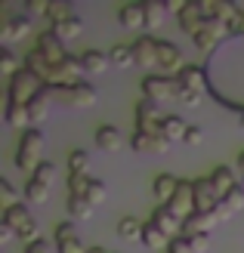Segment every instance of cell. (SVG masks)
Here are the masks:
<instances>
[{"instance_id": "obj_43", "label": "cell", "mask_w": 244, "mask_h": 253, "mask_svg": "<svg viewBox=\"0 0 244 253\" xmlns=\"http://www.w3.org/2000/svg\"><path fill=\"white\" fill-rule=\"evenodd\" d=\"M0 68H3V74H9V78L19 71V62L12 56V49H0Z\"/></svg>"}, {"instance_id": "obj_39", "label": "cell", "mask_w": 244, "mask_h": 253, "mask_svg": "<svg viewBox=\"0 0 244 253\" xmlns=\"http://www.w3.org/2000/svg\"><path fill=\"white\" fill-rule=\"evenodd\" d=\"M87 188H90V176H74V173H68V195H84L87 198Z\"/></svg>"}, {"instance_id": "obj_3", "label": "cell", "mask_w": 244, "mask_h": 253, "mask_svg": "<svg viewBox=\"0 0 244 253\" xmlns=\"http://www.w3.org/2000/svg\"><path fill=\"white\" fill-rule=\"evenodd\" d=\"M204 81H207V71L198 68V65H186L183 71L176 74V86H179V102L195 108L201 102V93H204Z\"/></svg>"}, {"instance_id": "obj_14", "label": "cell", "mask_w": 244, "mask_h": 253, "mask_svg": "<svg viewBox=\"0 0 244 253\" xmlns=\"http://www.w3.org/2000/svg\"><path fill=\"white\" fill-rule=\"evenodd\" d=\"M220 222H223V219L216 216V210H213V213H192V216L183 222V232H179V235H183V238L210 235V232H213V229H216Z\"/></svg>"}, {"instance_id": "obj_28", "label": "cell", "mask_w": 244, "mask_h": 253, "mask_svg": "<svg viewBox=\"0 0 244 253\" xmlns=\"http://www.w3.org/2000/svg\"><path fill=\"white\" fill-rule=\"evenodd\" d=\"M143 232H146V222H139L133 216L118 219V238H124V241H143Z\"/></svg>"}, {"instance_id": "obj_26", "label": "cell", "mask_w": 244, "mask_h": 253, "mask_svg": "<svg viewBox=\"0 0 244 253\" xmlns=\"http://www.w3.org/2000/svg\"><path fill=\"white\" fill-rule=\"evenodd\" d=\"M81 62H84V71H87V74H102V71L111 65L108 53H102V49H84Z\"/></svg>"}, {"instance_id": "obj_9", "label": "cell", "mask_w": 244, "mask_h": 253, "mask_svg": "<svg viewBox=\"0 0 244 253\" xmlns=\"http://www.w3.org/2000/svg\"><path fill=\"white\" fill-rule=\"evenodd\" d=\"M183 68H186L183 49L170 41H158V71H164L167 78H170V74H179Z\"/></svg>"}, {"instance_id": "obj_34", "label": "cell", "mask_w": 244, "mask_h": 253, "mask_svg": "<svg viewBox=\"0 0 244 253\" xmlns=\"http://www.w3.org/2000/svg\"><path fill=\"white\" fill-rule=\"evenodd\" d=\"M3 118H6V124H9V126H22V130H25V124H31L28 105H9V102H6Z\"/></svg>"}, {"instance_id": "obj_6", "label": "cell", "mask_w": 244, "mask_h": 253, "mask_svg": "<svg viewBox=\"0 0 244 253\" xmlns=\"http://www.w3.org/2000/svg\"><path fill=\"white\" fill-rule=\"evenodd\" d=\"M53 176H56V167L44 161L41 167L34 170V176L28 179V185H25V198H28L31 204H44V201L49 198V185H53Z\"/></svg>"}, {"instance_id": "obj_33", "label": "cell", "mask_w": 244, "mask_h": 253, "mask_svg": "<svg viewBox=\"0 0 244 253\" xmlns=\"http://www.w3.org/2000/svg\"><path fill=\"white\" fill-rule=\"evenodd\" d=\"M143 244L146 247H151V250H161V247H170V238H167L158 225H151V222H146V232H143Z\"/></svg>"}, {"instance_id": "obj_8", "label": "cell", "mask_w": 244, "mask_h": 253, "mask_svg": "<svg viewBox=\"0 0 244 253\" xmlns=\"http://www.w3.org/2000/svg\"><path fill=\"white\" fill-rule=\"evenodd\" d=\"M167 210H170L179 222H186L192 213H195V182H192V179H179V188H176L173 201L167 204Z\"/></svg>"}, {"instance_id": "obj_27", "label": "cell", "mask_w": 244, "mask_h": 253, "mask_svg": "<svg viewBox=\"0 0 244 253\" xmlns=\"http://www.w3.org/2000/svg\"><path fill=\"white\" fill-rule=\"evenodd\" d=\"M34 216H31V213H28V207H25V204H16V207H9V210H3V222L9 225V229L12 232H22L25 229V225H28Z\"/></svg>"}, {"instance_id": "obj_5", "label": "cell", "mask_w": 244, "mask_h": 253, "mask_svg": "<svg viewBox=\"0 0 244 253\" xmlns=\"http://www.w3.org/2000/svg\"><path fill=\"white\" fill-rule=\"evenodd\" d=\"M143 93H146V99L161 105L167 99H179V86H176V78H167V74H146Z\"/></svg>"}, {"instance_id": "obj_46", "label": "cell", "mask_w": 244, "mask_h": 253, "mask_svg": "<svg viewBox=\"0 0 244 253\" xmlns=\"http://www.w3.org/2000/svg\"><path fill=\"white\" fill-rule=\"evenodd\" d=\"M186 145H201L204 142V130L198 124H189V133H186V139H183Z\"/></svg>"}, {"instance_id": "obj_12", "label": "cell", "mask_w": 244, "mask_h": 253, "mask_svg": "<svg viewBox=\"0 0 244 253\" xmlns=\"http://www.w3.org/2000/svg\"><path fill=\"white\" fill-rule=\"evenodd\" d=\"M37 49L47 56L49 65H59L62 59H68V53H65V41H62V37H59L53 28H47V31L37 34Z\"/></svg>"}, {"instance_id": "obj_25", "label": "cell", "mask_w": 244, "mask_h": 253, "mask_svg": "<svg viewBox=\"0 0 244 253\" xmlns=\"http://www.w3.org/2000/svg\"><path fill=\"white\" fill-rule=\"evenodd\" d=\"M210 182H213V188H216V195H220V198H226L232 188H238V179H235V173L229 170V167H216L210 173Z\"/></svg>"}, {"instance_id": "obj_15", "label": "cell", "mask_w": 244, "mask_h": 253, "mask_svg": "<svg viewBox=\"0 0 244 253\" xmlns=\"http://www.w3.org/2000/svg\"><path fill=\"white\" fill-rule=\"evenodd\" d=\"M56 96H62L68 105H74V108H90L96 102V86L93 84H87V81H81V84H74V86H68V90H56Z\"/></svg>"}, {"instance_id": "obj_13", "label": "cell", "mask_w": 244, "mask_h": 253, "mask_svg": "<svg viewBox=\"0 0 244 253\" xmlns=\"http://www.w3.org/2000/svg\"><path fill=\"white\" fill-rule=\"evenodd\" d=\"M195 182V213H213L220 207V195H216V188L210 182V176H204V179H192Z\"/></svg>"}, {"instance_id": "obj_11", "label": "cell", "mask_w": 244, "mask_h": 253, "mask_svg": "<svg viewBox=\"0 0 244 253\" xmlns=\"http://www.w3.org/2000/svg\"><path fill=\"white\" fill-rule=\"evenodd\" d=\"M161 111H158V102L151 99H139L136 105V133H161Z\"/></svg>"}, {"instance_id": "obj_2", "label": "cell", "mask_w": 244, "mask_h": 253, "mask_svg": "<svg viewBox=\"0 0 244 253\" xmlns=\"http://www.w3.org/2000/svg\"><path fill=\"white\" fill-rule=\"evenodd\" d=\"M44 90V84L37 74H31L28 68H19L16 74L9 78V86H6V96H9V105H28L31 99Z\"/></svg>"}, {"instance_id": "obj_50", "label": "cell", "mask_w": 244, "mask_h": 253, "mask_svg": "<svg viewBox=\"0 0 244 253\" xmlns=\"http://www.w3.org/2000/svg\"><path fill=\"white\" fill-rule=\"evenodd\" d=\"M12 235H16V232H12V229H9L6 222H0V241H9Z\"/></svg>"}, {"instance_id": "obj_40", "label": "cell", "mask_w": 244, "mask_h": 253, "mask_svg": "<svg viewBox=\"0 0 244 253\" xmlns=\"http://www.w3.org/2000/svg\"><path fill=\"white\" fill-rule=\"evenodd\" d=\"M223 204L232 210V213H238L241 207H244V185H238V188H232L226 198H223Z\"/></svg>"}, {"instance_id": "obj_47", "label": "cell", "mask_w": 244, "mask_h": 253, "mask_svg": "<svg viewBox=\"0 0 244 253\" xmlns=\"http://www.w3.org/2000/svg\"><path fill=\"white\" fill-rule=\"evenodd\" d=\"M59 253H87V247L81 244V238H74V241H65V244H56Z\"/></svg>"}, {"instance_id": "obj_42", "label": "cell", "mask_w": 244, "mask_h": 253, "mask_svg": "<svg viewBox=\"0 0 244 253\" xmlns=\"http://www.w3.org/2000/svg\"><path fill=\"white\" fill-rule=\"evenodd\" d=\"M0 204H3V210H9V207H16L19 201H16V188H12L6 179L0 182Z\"/></svg>"}, {"instance_id": "obj_38", "label": "cell", "mask_w": 244, "mask_h": 253, "mask_svg": "<svg viewBox=\"0 0 244 253\" xmlns=\"http://www.w3.org/2000/svg\"><path fill=\"white\" fill-rule=\"evenodd\" d=\"M108 198V185L105 182H102V179H90V188H87V201H90V204H102V201H105Z\"/></svg>"}, {"instance_id": "obj_22", "label": "cell", "mask_w": 244, "mask_h": 253, "mask_svg": "<svg viewBox=\"0 0 244 253\" xmlns=\"http://www.w3.org/2000/svg\"><path fill=\"white\" fill-rule=\"evenodd\" d=\"M22 65L25 68H28L31 74H37V78H41V84L47 86V81H49V71H53V65H49V62H47V56L41 53V49H28V56H25V62H22Z\"/></svg>"}, {"instance_id": "obj_49", "label": "cell", "mask_w": 244, "mask_h": 253, "mask_svg": "<svg viewBox=\"0 0 244 253\" xmlns=\"http://www.w3.org/2000/svg\"><path fill=\"white\" fill-rule=\"evenodd\" d=\"M25 253H49V241H31V244H25Z\"/></svg>"}, {"instance_id": "obj_44", "label": "cell", "mask_w": 244, "mask_h": 253, "mask_svg": "<svg viewBox=\"0 0 244 253\" xmlns=\"http://www.w3.org/2000/svg\"><path fill=\"white\" fill-rule=\"evenodd\" d=\"M192 253H207L210 250V235H195V238H186Z\"/></svg>"}, {"instance_id": "obj_48", "label": "cell", "mask_w": 244, "mask_h": 253, "mask_svg": "<svg viewBox=\"0 0 244 253\" xmlns=\"http://www.w3.org/2000/svg\"><path fill=\"white\" fill-rule=\"evenodd\" d=\"M167 253H192V247H189V241H186V238L179 235V238H173V241H170Z\"/></svg>"}, {"instance_id": "obj_31", "label": "cell", "mask_w": 244, "mask_h": 253, "mask_svg": "<svg viewBox=\"0 0 244 253\" xmlns=\"http://www.w3.org/2000/svg\"><path fill=\"white\" fill-rule=\"evenodd\" d=\"M167 9L170 6H164V3H155V0H148V3H143V12H146V28L148 31H158L164 19H167Z\"/></svg>"}, {"instance_id": "obj_21", "label": "cell", "mask_w": 244, "mask_h": 253, "mask_svg": "<svg viewBox=\"0 0 244 253\" xmlns=\"http://www.w3.org/2000/svg\"><path fill=\"white\" fill-rule=\"evenodd\" d=\"M176 188H179V179H176L173 173H158L155 182H151V192H155V198L161 201V207H167V204L173 201Z\"/></svg>"}, {"instance_id": "obj_29", "label": "cell", "mask_w": 244, "mask_h": 253, "mask_svg": "<svg viewBox=\"0 0 244 253\" xmlns=\"http://www.w3.org/2000/svg\"><path fill=\"white\" fill-rule=\"evenodd\" d=\"M118 19L124 28H146V12H143V3H130V6H121Z\"/></svg>"}, {"instance_id": "obj_23", "label": "cell", "mask_w": 244, "mask_h": 253, "mask_svg": "<svg viewBox=\"0 0 244 253\" xmlns=\"http://www.w3.org/2000/svg\"><path fill=\"white\" fill-rule=\"evenodd\" d=\"M49 96H56L53 86H44L31 102H28V115H31V124H41L47 115H49Z\"/></svg>"}, {"instance_id": "obj_16", "label": "cell", "mask_w": 244, "mask_h": 253, "mask_svg": "<svg viewBox=\"0 0 244 253\" xmlns=\"http://www.w3.org/2000/svg\"><path fill=\"white\" fill-rule=\"evenodd\" d=\"M133 53H136V65H143V68H158V37H136L133 41Z\"/></svg>"}, {"instance_id": "obj_30", "label": "cell", "mask_w": 244, "mask_h": 253, "mask_svg": "<svg viewBox=\"0 0 244 253\" xmlns=\"http://www.w3.org/2000/svg\"><path fill=\"white\" fill-rule=\"evenodd\" d=\"M108 59H111V65H118V68H130V65H136L133 43H114V46L108 49Z\"/></svg>"}, {"instance_id": "obj_17", "label": "cell", "mask_w": 244, "mask_h": 253, "mask_svg": "<svg viewBox=\"0 0 244 253\" xmlns=\"http://www.w3.org/2000/svg\"><path fill=\"white\" fill-rule=\"evenodd\" d=\"M130 148L133 151H148V155H164L167 148H170V142L161 136V133H133L130 136Z\"/></svg>"}, {"instance_id": "obj_53", "label": "cell", "mask_w": 244, "mask_h": 253, "mask_svg": "<svg viewBox=\"0 0 244 253\" xmlns=\"http://www.w3.org/2000/svg\"><path fill=\"white\" fill-rule=\"evenodd\" d=\"M238 121H241V126H244V111H241V115H238Z\"/></svg>"}, {"instance_id": "obj_4", "label": "cell", "mask_w": 244, "mask_h": 253, "mask_svg": "<svg viewBox=\"0 0 244 253\" xmlns=\"http://www.w3.org/2000/svg\"><path fill=\"white\" fill-rule=\"evenodd\" d=\"M81 74H87L81 56H71V53H68V59H62L59 65H53L47 86H53V90H68V86L81 84Z\"/></svg>"}, {"instance_id": "obj_45", "label": "cell", "mask_w": 244, "mask_h": 253, "mask_svg": "<svg viewBox=\"0 0 244 253\" xmlns=\"http://www.w3.org/2000/svg\"><path fill=\"white\" fill-rule=\"evenodd\" d=\"M47 9H49V3H44V0H28L25 3V16H47Z\"/></svg>"}, {"instance_id": "obj_20", "label": "cell", "mask_w": 244, "mask_h": 253, "mask_svg": "<svg viewBox=\"0 0 244 253\" xmlns=\"http://www.w3.org/2000/svg\"><path fill=\"white\" fill-rule=\"evenodd\" d=\"M148 222H151V225H158V229H161L167 238H170V241H173V238H179V232H183V222H179L167 207H155V213H151V219H148Z\"/></svg>"}, {"instance_id": "obj_32", "label": "cell", "mask_w": 244, "mask_h": 253, "mask_svg": "<svg viewBox=\"0 0 244 253\" xmlns=\"http://www.w3.org/2000/svg\"><path fill=\"white\" fill-rule=\"evenodd\" d=\"M65 210H68V216H74V219H90V216H93V204H90L84 195H68L65 198Z\"/></svg>"}, {"instance_id": "obj_7", "label": "cell", "mask_w": 244, "mask_h": 253, "mask_svg": "<svg viewBox=\"0 0 244 253\" xmlns=\"http://www.w3.org/2000/svg\"><path fill=\"white\" fill-rule=\"evenodd\" d=\"M226 34H229V28H226L220 19H204L198 25V31L192 34V41H195V46L201 49V53H213L216 43H220Z\"/></svg>"}, {"instance_id": "obj_35", "label": "cell", "mask_w": 244, "mask_h": 253, "mask_svg": "<svg viewBox=\"0 0 244 253\" xmlns=\"http://www.w3.org/2000/svg\"><path fill=\"white\" fill-rule=\"evenodd\" d=\"M53 31L62 37V41H74V37H81L84 34V22L74 16V19H68V22H59V25H53Z\"/></svg>"}, {"instance_id": "obj_52", "label": "cell", "mask_w": 244, "mask_h": 253, "mask_svg": "<svg viewBox=\"0 0 244 253\" xmlns=\"http://www.w3.org/2000/svg\"><path fill=\"white\" fill-rule=\"evenodd\" d=\"M87 253H108V250H102V247H87Z\"/></svg>"}, {"instance_id": "obj_10", "label": "cell", "mask_w": 244, "mask_h": 253, "mask_svg": "<svg viewBox=\"0 0 244 253\" xmlns=\"http://www.w3.org/2000/svg\"><path fill=\"white\" fill-rule=\"evenodd\" d=\"M31 31V16H12L9 6H3L0 12V34H3V41H22L25 34Z\"/></svg>"}, {"instance_id": "obj_1", "label": "cell", "mask_w": 244, "mask_h": 253, "mask_svg": "<svg viewBox=\"0 0 244 253\" xmlns=\"http://www.w3.org/2000/svg\"><path fill=\"white\" fill-rule=\"evenodd\" d=\"M41 151H44V133L41 130H25L19 136V145H16V167L22 173H31L41 167Z\"/></svg>"}, {"instance_id": "obj_18", "label": "cell", "mask_w": 244, "mask_h": 253, "mask_svg": "<svg viewBox=\"0 0 244 253\" xmlns=\"http://www.w3.org/2000/svg\"><path fill=\"white\" fill-rule=\"evenodd\" d=\"M176 22H179V28H183L189 37L198 31V25L204 22V9H201V3L198 0H186L183 3V9L176 12Z\"/></svg>"}, {"instance_id": "obj_19", "label": "cell", "mask_w": 244, "mask_h": 253, "mask_svg": "<svg viewBox=\"0 0 244 253\" xmlns=\"http://www.w3.org/2000/svg\"><path fill=\"white\" fill-rule=\"evenodd\" d=\"M96 145H99L102 151H121V148H124V133H121L114 124H99V130H96Z\"/></svg>"}, {"instance_id": "obj_37", "label": "cell", "mask_w": 244, "mask_h": 253, "mask_svg": "<svg viewBox=\"0 0 244 253\" xmlns=\"http://www.w3.org/2000/svg\"><path fill=\"white\" fill-rule=\"evenodd\" d=\"M47 19H49V25L68 22V19H74V9H71L68 3H49V9H47Z\"/></svg>"}, {"instance_id": "obj_51", "label": "cell", "mask_w": 244, "mask_h": 253, "mask_svg": "<svg viewBox=\"0 0 244 253\" xmlns=\"http://www.w3.org/2000/svg\"><path fill=\"white\" fill-rule=\"evenodd\" d=\"M238 170H241V176H244V151L238 155Z\"/></svg>"}, {"instance_id": "obj_41", "label": "cell", "mask_w": 244, "mask_h": 253, "mask_svg": "<svg viewBox=\"0 0 244 253\" xmlns=\"http://www.w3.org/2000/svg\"><path fill=\"white\" fill-rule=\"evenodd\" d=\"M53 238H56V244L74 241V238H78V232H74V222H59V225H56V232H53Z\"/></svg>"}, {"instance_id": "obj_24", "label": "cell", "mask_w": 244, "mask_h": 253, "mask_svg": "<svg viewBox=\"0 0 244 253\" xmlns=\"http://www.w3.org/2000/svg\"><path fill=\"white\" fill-rule=\"evenodd\" d=\"M186 133H189V124L179 118V115H164V121H161V136L170 145L176 142V139H186Z\"/></svg>"}, {"instance_id": "obj_36", "label": "cell", "mask_w": 244, "mask_h": 253, "mask_svg": "<svg viewBox=\"0 0 244 253\" xmlns=\"http://www.w3.org/2000/svg\"><path fill=\"white\" fill-rule=\"evenodd\" d=\"M87 170H90V155L84 148H74L71 155H68V173H74V176H87Z\"/></svg>"}]
</instances>
